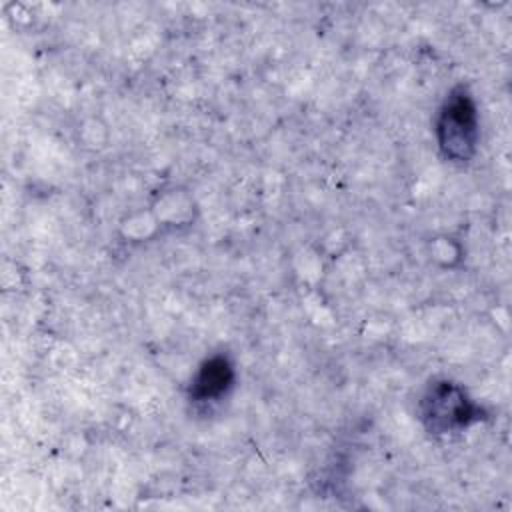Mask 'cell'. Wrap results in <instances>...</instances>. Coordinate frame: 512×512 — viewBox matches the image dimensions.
<instances>
[{
    "label": "cell",
    "instance_id": "obj_1",
    "mask_svg": "<svg viewBox=\"0 0 512 512\" xmlns=\"http://www.w3.org/2000/svg\"><path fill=\"white\" fill-rule=\"evenodd\" d=\"M478 134L476 104L464 86H456L436 118L438 148L450 162H468L476 152Z\"/></svg>",
    "mask_w": 512,
    "mask_h": 512
},
{
    "label": "cell",
    "instance_id": "obj_2",
    "mask_svg": "<svg viewBox=\"0 0 512 512\" xmlns=\"http://www.w3.org/2000/svg\"><path fill=\"white\" fill-rule=\"evenodd\" d=\"M462 386L450 380H438L428 386L420 400V418L430 432L446 434L462 430L482 416Z\"/></svg>",
    "mask_w": 512,
    "mask_h": 512
},
{
    "label": "cell",
    "instance_id": "obj_3",
    "mask_svg": "<svg viewBox=\"0 0 512 512\" xmlns=\"http://www.w3.org/2000/svg\"><path fill=\"white\" fill-rule=\"evenodd\" d=\"M234 384V366L228 356L214 354L206 358L190 382L192 402H214L220 400Z\"/></svg>",
    "mask_w": 512,
    "mask_h": 512
}]
</instances>
